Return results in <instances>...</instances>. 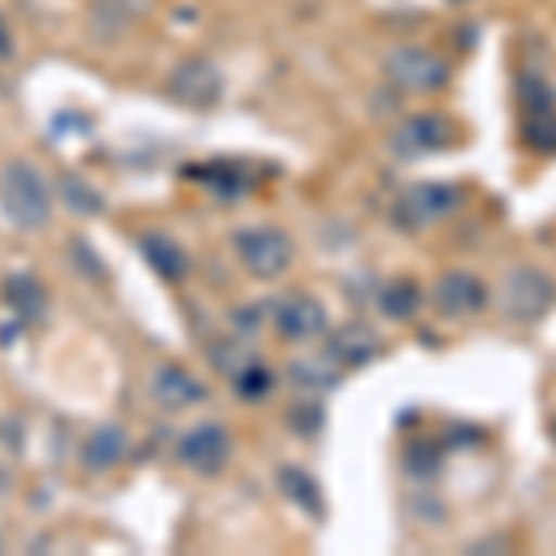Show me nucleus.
Listing matches in <instances>:
<instances>
[{"instance_id": "nucleus-1", "label": "nucleus", "mask_w": 556, "mask_h": 556, "mask_svg": "<svg viewBox=\"0 0 556 556\" xmlns=\"http://www.w3.org/2000/svg\"><path fill=\"white\" fill-rule=\"evenodd\" d=\"M0 212L15 230H45L52 219L49 182L30 160H12L0 172Z\"/></svg>"}, {"instance_id": "nucleus-2", "label": "nucleus", "mask_w": 556, "mask_h": 556, "mask_svg": "<svg viewBox=\"0 0 556 556\" xmlns=\"http://www.w3.org/2000/svg\"><path fill=\"white\" fill-rule=\"evenodd\" d=\"M382 75L397 93L408 97H434L453 83V64L442 52L427 49V45H397L386 52Z\"/></svg>"}, {"instance_id": "nucleus-3", "label": "nucleus", "mask_w": 556, "mask_h": 556, "mask_svg": "<svg viewBox=\"0 0 556 556\" xmlns=\"http://www.w3.org/2000/svg\"><path fill=\"white\" fill-rule=\"evenodd\" d=\"M230 245L238 253V264L253 278H260V282L282 278L293 267V256H298L293 238L282 227H271V223H253V227L238 230L230 238Z\"/></svg>"}, {"instance_id": "nucleus-4", "label": "nucleus", "mask_w": 556, "mask_h": 556, "mask_svg": "<svg viewBox=\"0 0 556 556\" xmlns=\"http://www.w3.org/2000/svg\"><path fill=\"white\" fill-rule=\"evenodd\" d=\"M556 304V278L542 267H513L505 278H501L497 290V308L505 319L513 323H538L553 312Z\"/></svg>"}, {"instance_id": "nucleus-5", "label": "nucleus", "mask_w": 556, "mask_h": 556, "mask_svg": "<svg viewBox=\"0 0 556 556\" xmlns=\"http://www.w3.org/2000/svg\"><path fill=\"white\" fill-rule=\"evenodd\" d=\"M464 204V190L453 182H416L405 186L393 201V223H397L405 235H419L430 230L434 223L450 219V215Z\"/></svg>"}, {"instance_id": "nucleus-6", "label": "nucleus", "mask_w": 556, "mask_h": 556, "mask_svg": "<svg viewBox=\"0 0 556 556\" xmlns=\"http://www.w3.org/2000/svg\"><path fill=\"white\" fill-rule=\"evenodd\" d=\"M456 123L450 115L442 112H416V115H405L397 127L390 130L386 146L397 160H424V156H434V152H445L456 146Z\"/></svg>"}, {"instance_id": "nucleus-7", "label": "nucleus", "mask_w": 556, "mask_h": 556, "mask_svg": "<svg viewBox=\"0 0 556 556\" xmlns=\"http://www.w3.org/2000/svg\"><path fill=\"white\" fill-rule=\"evenodd\" d=\"M230 453H235V438H230L227 427L212 424V419L193 424L175 445L178 464L193 475H219L230 464Z\"/></svg>"}, {"instance_id": "nucleus-8", "label": "nucleus", "mask_w": 556, "mask_h": 556, "mask_svg": "<svg viewBox=\"0 0 556 556\" xmlns=\"http://www.w3.org/2000/svg\"><path fill=\"white\" fill-rule=\"evenodd\" d=\"M430 304H434V312L442 319H475L486 312L490 304V286L482 282L475 271H464V267H456V271H445L442 278L434 282V293H430Z\"/></svg>"}, {"instance_id": "nucleus-9", "label": "nucleus", "mask_w": 556, "mask_h": 556, "mask_svg": "<svg viewBox=\"0 0 556 556\" xmlns=\"http://www.w3.org/2000/svg\"><path fill=\"white\" fill-rule=\"evenodd\" d=\"M167 97L190 112H208L223 97V71L204 56L182 60L167 78Z\"/></svg>"}, {"instance_id": "nucleus-10", "label": "nucleus", "mask_w": 556, "mask_h": 556, "mask_svg": "<svg viewBox=\"0 0 556 556\" xmlns=\"http://www.w3.org/2000/svg\"><path fill=\"white\" fill-rule=\"evenodd\" d=\"M271 323L282 342H316V338L327 334L330 316L327 304L312 298V293H286L271 308Z\"/></svg>"}, {"instance_id": "nucleus-11", "label": "nucleus", "mask_w": 556, "mask_h": 556, "mask_svg": "<svg viewBox=\"0 0 556 556\" xmlns=\"http://www.w3.org/2000/svg\"><path fill=\"white\" fill-rule=\"evenodd\" d=\"M149 397L156 401L164 412H186L197 408L208 401V386H204L190 367H178V364H164L152 371L149 379Z\"/></svg>"}, {"instance_id": "nucleus-12", "label": "nucleus", "mask_w": 556, "mask_h": 556, "mask_svg": "<svg viewBox=\"0 0 556 556\" xmlns=\"http://www.w3.org/2000/svg\"><path fill=\"white\" fill-rule=\"evenodd\" d=\"M379 349H382L379 334H375L367 323H345V327H338L334 334L327 338V356L342 367V371L371 364L375 356H379Z\"/></svg>"}, {"instance_id": "nucleus-13", "label": "nucleus", "mask_w": 556, "mask_h": 556, "mask_svg": "<svg viewBox=\"0 0 556 556\" xmlns=\"http://www.w3.org/2000/svg\"><path fill=\"white\" fill-rule=\"evenodd\" d=\"M152 12V0H93L89 4V26L101 38H123L141 26Z\"/></svg>"}, {"instance_id": "nucleus-14", "label": "nucleus", "mask_w": 556, "mask_h": 556, "mask_svg": "<svg viewBox=\"0 0 556 556\" xmlns=\"http://www.w3.org/2000/svg\"><path fill=\"white\" fill-rule=\"evenodd\" d=\"M130 453V438L123 427H97L83 445V464L89 471H112Z\"/></svg>"}, {"instance_id": "nucleus-15", "label": "nucleus", "mask_w": 556, "mask_h": 556, "mask_svg": "<svg viewBox=\"0 0 556 556\" xmlns=\"http://www.w3.org/2000/svg\"><path fill=\"white\" fill-rule=\"evenodd\" d=\"M141 256H146V264L160 278H164V282H182L186 271H190L186 249L178 245L175 238H167V235H146V238H141Z\"/></svg>"}, {"instance_id": "nucleus-16", "label": "nucleus", "mask_w": 556, "mask_h": 556, "mask_svg": "<svg viewBox=\"0 0 556 556\" xmlns=\"http://www.w3.org/2000/svg\"><path fill=\"white\" fill-rule=\"evenodd\" d=\"M419 304H424V290H419V282H416V278H408V275L390 278V282L379 290L382 316H390L393 323H408L419 312Z\"/></svg>"}, {"instance_id": "nucleus-17", "label": "nucleus", "mask_w": 556, "mask_h": 556, "mask_svg": "<svg viewBox=\"0 0 556 556\" xmlns=\"http://www.w3.org/2000/svg\"><path fill=\"white\" fill-rule=\"evenodd\" d=\"M4 304L15 312V319L20 323H38L41 319V312H45V290H41V282L38 278H30V275H12L4 282Z\"/></svg>"}, {"instance_id": "nucleus-18", "label": "nucleus", "mask_w": 556, "mask_h": 556, "mask_svg": "<svg viewBox=\"0 0 556 556\" xmlns=\"http://www.w3.org/2000/svg\"><path fill=\"white\" fill-rule=\"evenodd\" d=\"M513 93H516V104H519V115L527 112H545V108H556V86L542 71H516L513 78Z\"/></svg>"}, {"instance_id": "nucleus-19", "label": "nucleus", "mask_w": 556, "mask_h": 556, "mask_svg": "<svg viewBox=\"0 0 556 556\" xmlns=\"http://www.w3.org/2000/svg\"><path fill=\"white\" fill-rule=\"evenodd\" d=\"M519 141L534 156H556V108L519 115Z\"/></svg>"}, {"instance_id": "nucleus-20", "label": "nucleus", "mask_w": 556, "mask_h": 556, "mask_svg": "<svg viewBox=\"0 0 556 556\" xmlns=\"http://www.w3.org/2000/svg\"><path fill=\"white\" fill-rule=\"evenodd\" d=\"M286 375H290V382L298 386V390H312V393L334 390V386L342 382V367L330 361L327 353H323L319 361H293L286 367Z\"/></svg>"}, {"instance_id": "nucleus-21", "label": "nucleus", "mask_w": 556, "mask_h": 556, "mask_svg": "<svg viewBox=\"0 0 556 556\" xmlns=\"http://www.w3.org/2000/svg\"><path fill=\"white\" fill-rule=\"evenodd\" d=\"M230 382H235V393L238 397H245V401H264L267 393L278 386V375L267 367L260 356H253L249 364H241L235 375H230Z\"/></svg>"}, {"instance_id": "nucleus-22", "label": "nucleus", "mask_w": 556, "mask_h": 556, "mask_svg": "<svg viewBox=\"0 0 556 556\" xmlns=\"http://www.w3.org/2000/svg\"><path fill=\"white\" fill-rule=\"evenodd\" d=\"M204 186L219 197V201H238L253 190V178H249V167L241 164H212L208 175H204Z\"/></svg>"}, {"instance_id": "nucleus-23", "label": "nucleus", "mask_w": 556, "mask_h": 556, "mask_svg": "<svg viewBox=\"0 0 556 556\" xmlns=\"http://www.w3.org/2000/svg\"><path fill=\"white\" fill-rule=\"evenodd\" d=\"M405 468H408V475H416V479H434V475L442 471V445L427 442V438H416V442H408Z\"/></svg>"}, {"instance_id": "nucleus-24", "label": "nucleus", "mask_w": 556, "mask_h": 556, "mask_svg": "<svg viewBox=\"0 0 556 556\" xmlns=\"http://www.w3.org/2000/svg\"><path fill=\"white\" fill-rule=\"evenodd\" d=\"M282 486L290 490V497L298 501L304 513H312V516H319V513H323V497H319L316 479H308L304 471L286 468V471H282Z\"/></svg>"}, {"instance_id": "nucleus-25", "label": "nucleus", "mask_w": 556, "mask_h": 556, "mask_svg": "<svg viewBox=\"0 0 556 556\" xmlns=\"http://www.w3.org/2000/svg\"><path fill=\"white\" fill-rule=\"evenodd\" d=\"M15 52V34H12V23H8V15L0 12V60H8Z\"/></svg>"}, {"instance_id": "nucleus-26", "label": "nucleus", "mask_w": 556, "mask_h": 556, "mask_svg": "<svg viewBox=\"0 0 556 556\" xmlns=\"http://www.w3.org/2000/svg\"><path fill=\"white\" fill-rule=\"evenodd\" d=\"M549 438H553V445H556V419H553V424H549Z\"/></svg>"}, {"instance_id": "nucleus-27", "label": "nucleus", "mask_w": 556, "mask_h": 556, "mask_svg": "<svg viewBox=\"0 0 556 556\" xmlns=\"http://www.w3.org/2000/svg\"><path fill=\"white\" fill-rule=\"evenodd\" d=\"M453 4H468V0H453Z\"/></svg>"}]
</instances>
